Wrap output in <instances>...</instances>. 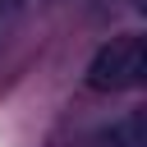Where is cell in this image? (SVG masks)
Returning <instances> with one entry per match:
<instances>
[{
	"instance_id": "obj_1",
	"label": "cell",
	"mask_w": 147,
	"mask_h": 147,
	"mask_svg": "<svg viewBox=\"0 0 147 147\" xmlns=\"http://www.w3.org/2000/svg\"><path fill=\"white\" fill-rule=\"evenodd\" d=\"M142 78H147V37H138V32L110 37L87 60V74H83V83L92 92H129Z\"/></svg>"
},
{
	"instance_id": "obj_2",
	"label": "cell",
	"mask_w": 147,
	"mask_h": 147,
	"mask_svg": "<svg viewBox=\"0 0 147 147\" xmlns=\"http://www.w3.org/2000/svg\"><path fill=\"white\" fill-rule=\"evenodd\" d=\"M92 147H147V119H142V115H124V119H115L106 133H96Z\"/></svg>"
}]
</instances>
